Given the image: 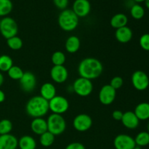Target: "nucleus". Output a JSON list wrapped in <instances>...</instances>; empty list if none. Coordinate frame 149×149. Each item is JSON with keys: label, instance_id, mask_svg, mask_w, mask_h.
Wrapping results in <instances>:
<instances>
[{"label": "nucleus", "instance_id": "obj_1", "mask_svg": "<svg viewBox=\"0 0 149 149\" xmlns=\"http://www.w3.org/2000/svg\"><path fill=\"white\" fill-rule=\"evenodd\" d=\"M103 71V64L97 58H86L79 64L78 73L79 77L91 81L100 77Z\"/></svg>", "mask_w": 149, "mask_h": 149}, {"label": "nucleus", "instance_id": "obj_2", "mask_svg": "<svg viewBox=\"0 0 149 149\" xmlns=\"http://www.w3.org/2000/svg\"><path fill=\"white\" fill-rule=\"evenodd\" d=\"M49 111V101L40 95L31 97L26 103V111L32 118L44 117Z\"/></svg>", "mask_w": 149, "mask_h": 149}, {"label": "nucleus", "instance_id": "obj_3", "mask_svg": "<svg viewBox=\"0 0 149 149\" xmlns=\"http://www.w3.org/2000/svg\"><path fill=\"white\" fill-rule=\"evenodd\" d=\"M58 25L65 31H73L77 28L79 22L78 16L71 9L62 10L58 18Z\"/></svg>", "mask_w": 149, "mask_h": 149}, {"label": "nucleus", "instance_id": "obj_4", "mask_svg": "<svg viewBox=\"0 0 149 149\" xmlns=\"http://www.w3.org/2000/svg\"><path fill=\"white\" fill-rule=\"evenodd\" d=\"M47 123L48 131L55 136L63 134L66 129V122L62 115L52 113L48 116Z\"/></svg>", "mask_w": 149, "mask_h": 149}, {"label": "nucleus", "instance_id": "obj_5", "mask_svg": "<svg viewBox=\"0 0 149 149\" xmlns=\"http://www.w3.org/2000/svg\"><path fill=\"white\" fill-rule=\"evenodd\" d=\"M18 32V26L13 17L6 16L0 21V33L6 39L13 36H17Z\"/></svg>", "mask_w": 149, "mask_h": 149}, {"label": "nucleus", "instance_id": "obj_6", "mask_svg": "<svg viewBox=\"0 0 149 149\" xmlns=\"http://www.w3.org/2000/svg\"><path fill=\"white\" fill-rule=\"evenodd\" d=\"M72 88L77 95L87 97L93 93V84L91 80L79 77L74 81Z\"/></svg>", "mask_w": 149, "mask_h": 149}, {"label": "nucleus", "instance_id": "obj_7", "mask_svg": "<svg viewBox=\"0 0 149 149\" xmlns=\"http://www.w3.org/2000/svg\"><path fill=\"white\" fill-rule=\"evenodd\" d=\"M49 109L52 113L62 115L68 111L69 102L63 96L55 95L49 101Z\"/></svg>", "mask_w": 149, "mask_h": 149}, {"label": "nucleus", "instance_id": "obj_8", "mask_svg": "<svg viewBox=\"0 0 149 149\" xmlns=\"http://www.w3.org/2000/svg\"><path fill=\"white\" fill-rule=\"evenodd\" d=\"M132 84L135 90L138 91H144L149 86L148 76L143 71H135L131 77Z\"/></svg>", "mask_w": 149, "mask_h": 149}, {"label": "nucleus", "instance_id": "obj_9", "mask_svg": "<svg viewBox=\"0 0 149 149\" xmlns=\"http://www.w3.org/2000/svg\"><path fill=\"white\" fill-rule=\"evenodd\" d=\"M93 126V119L86 113L77 115L73 120V127L77 131L80 132L89 130Z\"/></svg>", "mask_w": 149, "mask_h": 149}, {"label": "nucleus", "instance_id": "obj_10", "mask_svg": "<svg viewBox=\"0 0 149 149\" xmlns=\"http://www.w3.org/2000/svg\"><path fill=\"white\" fill-rule=\"evenodd\" d=\"M116 90H114L110 84L103 86L100 90L98 98L100 103L104 106L112 104L116 99Z\"/></svg>", "mask_w": 149, "mask_h": 149}, {"label": "nucleus", "instance_id": "obj_11", "mask_svg": "<svg viewBox=\"0 0 149 149\" xmlns=\"http://www.w3.org/2000/svg\"><path fill=\"white\" fill-rule=\"evenodd\" d=\"M115 149H133L136 146L135 139L127 134H119L113 140Z\"/></svg>", "mask_w": 149, "mask_h": 149}, {"label": "nucleus", "instance_id": "obj_12", "mask_svg": "<svg viewBox=\"0 0 149 149\" xmlns=\"http://www.w3.org/2000/svg\"><path fill=\"white\" fill-rule=\"evenodd\" d=\"M20 88L26 93L33 91L36 87V78L34 74L30 71H26L19 80Z\"/></svg>", "mask_w": 149, "mask_h": 149}, {"label": "nucleus", "instance_id": "obj_13", "mask_svg": "<svg viewBox=\"0 0 149 149\" xmlns=\"http://www.w3.org/2000/svg\"><path fill=\"white\" fill-rule=\"evenodd\" d=\"M50 77L52 81L58 84H62L67 81L68 78V71L66 67L63 65H53L50 70Z\"/></svg>", "mask_w": 149, "mask_h": 149}, {"label": "nucleus", "instance_id": "obj_14", "mask_svg": "<svg viewBox=\"0 0 149 149\" xmlns=\"http://www.w3.org/2000/svg\"><path fill=\"white\" fill-rule=\"evenodd\" d=\"M72 10L78 17H87L91 11V4L89 0H75Z\"/></svg>", "mask_w": 149, "mask_h": 149}, {"label": "nucleus", "instance_id": "obj_15", "mask_svg": "<svg viewBox=\"0 0 149 149\" xmlns=\"http://www.w3.org/2000/svg\"><path fill=\"white\" fill-rule=\"evenodd\" d=\"M121 122L125 127L129 130L136 129L140 124V120L135 114L134 111H130L123 113Z\"/></svg>", "mask_w": 149, "mask_h": 149}, {"label": "nucleus", "instance_id": "obj_16", "mask_svg": "<svg viewBox=\"0 0 149 149\" xmlns=\"http://www.w3.org/2000/svg\"><path fill=\"white\" fill-rule=\"evenodd\" d=\"M18 140L12 134L0 135V149H17Z\"/></svg>", "mask_w": 149, "mask_h": 149}, {"label": "nucleus", "instance_id": "obj_17", "mask_svg": "<svg viewBox=\"0 0 149 149\" xmlns=\"http://www.w3.org/2000/svg\"><path fill=\"white\" fill-rule=\"evenodd\" d=\"M114 35L115 38L118 42L122 44H125L132 40L133 33L130 28L128 26H125V27L116 29Z\"/></svg>", "mask_w": 149, "mask_h": 149}, {"label": "nucleus", "instance_id": "obj_18", "mask_svg": "<svg viewBox=\"0 0 149 149\" xmlns=\"http://www.w3.org/2000/svg\"><path fill=\"white\" fill-rule=\"evenodd\" d=\"M31 130L33 133L38 135L45 133L48 131L47 120L43 117L33 118L31 123Z\"/></svg>", "mask_w": 149, "mask_h": 149}, {"label": "nucleus", "instance_id": "obj_19", "mask_svg": "<svg viewBox=\"0 0 149 149\" xmlns=\"http://www.w3.org/2000/svg\"><path fill=\"white\" fill-rule=\"evenodd\" d=\"M56 95V88L51 82H45L40 87V96L49 101Z\"/></svg>", "mask_w": 149, "mask_h": 149}, {"label": "nucleus", "instance_id": "obj_20", "mask_svg": "<svg viewBox=\"0 0 149 149\" xmlns=\"http://www.w3.org/2000/svg\"><path fill=\"white\" fill-rule=\"evenodd\" d=\"M80 46H81V42L79 38L77 36H69L65 41V48L68 53H76L80 49Z\"/></svg>", "mask_w": 149, "mask_h": 149}, {"label": "nucleus", "instance_id": "obj_21", "mask_svg": "<svg viewBox=\"0 0 149 149\" xmlns=\"http://www.w3.org/2000/svg\"><path fill=\"white\" fill-rule=\"evenodd\" d=\"M134 113L140 121H146L149 119V103L143 102L135 107Z\"/></svg>", "mask_w": 149, "mask_h": 149}, {"label": "nucleus", "instance_id": "obj_22", "mask_svg": "<svg viewBox=\"0 0 149 149\" xmlns=\"http://www.w3.org/2000/svg\"><path fill=\"white\" fill-rule=\"evenodd\" d=\"M128 23V17L124 13H117L111 17L110 20V25L115 29L127 26Z\"/></svg>", "mask_w": 149, "mask_h": 149}, {"label": "nucleus", "instance_id": "obj_23", "mask_svg": "<svg viewBox=\"0 0 149 149\" xmlns=\"http://www.w3.org/2000/svg\"><path fill=\"white\" fill-rule=\"evenodd\" d=\"M18 147L20 149H36V142L31 135H23L18 140Z\"/></svg>", "mask_w": 149, "mask_h": 149}, {"label": "nucleus", "instance_id": "obj_24", "mask_svg": "<svg viewBox=\"0 0 149 149\" xmlns=\"http://www.w3.org/2000/svg\"><path fill=\"white\" fill-rule=\"evenodd\" d=\"M134 139L136 146L141 148L149 145V133L147 131L140 132Z\"/></svg>", "mask_w": 149, "mask_h": 149}, {"label": "nucleus", "instance_id": "obj_25", "mask_svg": "<svg viewBox=\"0 0 149 149\" xmlns=\"http://www.w3.org/2000/svg\"><path fill=\"white\" fill-rule=\"evenodd\" d=\"M130 15L132 18L135 20H141L145 15V10L139 4H134L130 7Z\"/></svg>", "mask_w": 149, "mask_h": 149}, {"label": "nucleus", "instance_id": "obj_26", "mask_svg": "<svg viewBox=\"0 0 149 149\" xmlns=\"http://www.w3.org/2000/svg\"><path fill=\"white\" fill-rule=\"evenodd\" d=\"M13 65V61L10 56L2 55L0 56V71L7 72Z\"/></svg>", "mask_w": 149, "mask_h": 149}, {"label": "nucleus", "instance_id": "obj_27", "mask_svg": "<svg viewBox=\"0 0 149 149\" xmlns=\"http://www.w3.org/2000/svg\"><path fill=\"white\" fill-rule=\"evenodd\" d=\"M13 4L11 0H0V17H6L12 12Z\"/></svg>", "mask_w": 149, "mask_h": 149}, {"label": "nucleus", "instance_id": "obj_28", "mask_svg": "<svg viewBox=\"0 0 149 149\" xmlns=\"http://www.w3.org/2000/svg\"><path fill=\"white\" fill-rule=\"evenodd\" d=\"M39 143L41 145L44 147H49L53 144L55 141V135L49 132V131H47L45 133L39 135Z\"/></svg>", "mask_w": 149, "mask_h": 149}, {"label": "nucleus", "instance_id": "obj_29", "mask_svg": "<svg viewBox=\"0 0 149 149\" xmlns=\"http://www.w3.org/2000/svg\"><path fill=\"white\" fill-rule=\"evenodd\" d=\"M7 45L13 50H19L23 47V40L19 36H15L7 39Z\"/></svg>", "mask_w": 149, "mask_h": 149}, {"label": "nucleus", "instance_id": "obj_30", "mask_svg": "<svg viewBox=\"0 0 149 149\" xmlns=\"http://www.w3.org/2000/svg\"><path fill=\"white\" fill-rule=\"evenodd\" d=\"M65 55L61 51H56L51 57V61L54 65H63L65 62Z\"/></svg>", "mask_w": 149, "mask_h": 149}, {"label": "nucleus", "instance_id": "obj_31", "mask_svg": "<svg viewBox=\"0 0 149 149\" xmlns=\"http://www.w3.org/2000/svg\"><path fill=\"white\" fill-rule=\"evenodd\" d=\"M23 73H24V71L22 70V68L20 67L17 66V65H13L10 68V69L7 71L8 77L10 79L13 80H18V81L20 79L22 76L23 75Z\"/></svg>", "mask_w": 149, "mask_h": 149}, {"label": "nucleus", "instance_id": "obj_32", "mask_svg": "<svg viewBox=\"0 0 149 149\" xmlns=\"http://www.w3.org/2000/svg\"><path fill=\"white\" fill-rule=\"evenodd\" d=\"M13 123L10 120L7 119H1L0 121V135L10 134L13 130Z\"/></svg>", "mask_w": 149, "mask_h": 149}, {"label": "nucleus", "instance_id": "obj_33", "mask_svg": "<svg viewBox=\"0 0 149 149\" xmlns=\"http://www.w3.org/2000/svg\"><path fill=\"white\" fill-rule=\"evenodd\" d=\"M139 44L143 50L149 52V33H144L141 36Z\"/></svg>", "mask_w": 149, "mask_h": 149}, {"label": "nucleus", "instance_id": "obj_34", "mask_svg": "<svg viewBox=\"0 0 149 149\" xmlns=\"http://www.w3.org/2000/svg\"><path fill=\"white\" fill-rule=\"evenodd\" d=\"M124 84V80L121 77L119 76H116V77H113L111 79L110 81V85L113 87L114 90H118V89H120L122 87Z\"/></svg>", "mask_w": 149, "mask_h": 149}, {"label": "nucleus", "instance_id": "obj_35", "mask_svg": "<svg viewBox=\"0 0 149 149\" xmlns=\"http://www.w3.org/2000/svg\"><path fill=\"white\" fill-rule=\"evenodd\" d=\"M53 3L57 8L61 10H64L67 9L69 0H53Z\"/></svg>", "mask_w": 149, "mask_h": 149}, {"label": "nucleus", "instance_id": "obj_36", "mask_svg": "<svg viewBox=\"0 0 149 149\" xmlns=\"http://www.w3.org/2000/svg\"><path fill=\"white\" fill-rule=\"evenodd\" d=\"M65 149H86L82 143L79 142L71 143L68 144Z\"/></svg>", "mask_w": 149, "mask_h": 149}, {"label": "nucleus", "instance_id": "obj_37", "mask_svg": "<svg viewBox=\"0 0 149 149\" xmlns=\"http://www.w3.org/2000/svg\"><path fill=\"white\" fill-rule=\"evenodd\" d=\"M123 112L119 110H115L113 111V113H112V117L114 120L116 121H121L122 120V118L123 116Z\"/></svg>", "mask_w": 149, "mask_h": 149}, {"label": "nucleus", "instance_id": "obj_38", "mask_svg": "<svg viewBox=\"0 0 149 149\" xmlns=\"http://www.w3.org/2000/svg\"><path fill=\"white\" fill-rule=\"evenodd\" d=\"M5 100V94L1 90H0V103H3Z\"/></svg>", "mask_w": 149, "mask_h": 149}, {"label": "nucleus", "instance_id": "obj_39", "mask_svg": "<svg viewBox=\"0 0 149 149\" xmlns=\"http://www.w3.org/2000/svg\"><path fill=\"white\" fill-rule=\"evenodd\" d=\"M4 76H3L2 74L0 72V87H1V86L3 84V83H4Z\"/></svg>", "mask_w": 149, "mask_h": 149}, {"label": "nucleus", "instance_id": "obj_40", "mask_svg": "<svg viewBox=\"0 0 149 149\" xmlns=\"http://www.w3.org/2000/svg\"><path fill=\"white\" fill-rule=\"evenodd\" d=\"M134 2H136V4H139L141 2H145L146 0H132Z\"/></svg>", "mask_w": 149, "mask_h": 149}, {"label": "nucleus", "instance_id": "obj_41", "mask_svg": "<svg viewBox=\"0 0 149 149\" xmlns=\"http://www.w3.org/2000/svg\"><path fill=\"white\" fill-rule=\"evenodd\" d=\"M145 4H146V6L147 8L149 10V0H146Z\"/></svg>", "mask_w": 149, "mask_h": 149}, {"label": "nucleus", "instance_id": "obj_42", "mask_svg": "<svg viewBox=\"0 0 149 149\" xmlns=\"http://www.w3.org/2000/svg\"><path fill=\"white\" fill-rule=\"evenodd\" d=\"M133 149H142L141 148V147H138V146H135V148H134Z\"/></svg>", "mask_w": 149, "mask_h": 149}, {"label": "nucleus", "instance_id": "obj_43", "mask_svg": "<svg viewBox=\"0 0 149 149\" xmlns=\"http://www.w3.org/2000/svg\"><path fill=\"white\" fill-rule=\"evenodd\" d=\"M147 132L149 133V122H148V131H147Z\"/></svg>", "mask_w": 149, "mask_h": 149}, {"label": "nucleus", "instance_id": "obj_44", "mask_svg": "<svg viewBox=\"0 0 149 149\" xmlns=\"http://www.w3.org/2000/svg\"><path fill=\"white\" fill-rule=\"evenodd\" d=\"M0 21H1V20H0Z\"/></svg>", "mask_w": 149, "mask_h": 149}]
</instances>
